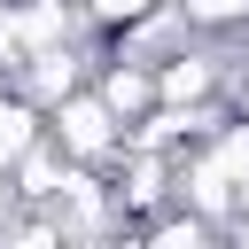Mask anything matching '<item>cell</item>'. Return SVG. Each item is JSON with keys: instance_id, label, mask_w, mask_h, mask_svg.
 <instances>
[{"instance_id": "obj_1", "label": "cell", "mask_w": 249, "mask_h": 249, "mask_svg": "<svg viewBox=\"0 0 249 249\" xmlns=\"http://www.w3.org/2000/svg\"><path fill=\"white\" fill-rule=\"evenodd\" d=\"M47 140H54L70 163L101 171V163H117V156H124V117L109 109V93H101V86H70L62 101H47Z\"/></svg>"}, {"instance_id": "obj_2", "label": "cell", "mask_w": 249, "mask_h": 249, "mask_svg": "<svg viewBox=\"0 0 249 249\" xmlns=\"http://www.w3.org/2000/svg\"><path fill=\"white\" fill-rule=\"evenodd\" d=\"M93 86L109 93V109H117L124 124H140V117H148V109L163 101V86H156V62H140V54H117V62H109V70H101Z\"/></svg>"}, {"instance_id": "obj_3", "label": "cell", "mask_w": 249, "mask_h": 249, "mask_svg": "<svg viewBox=\"0 0 249 249\" xmlns=\"http://www.w3.org/2000/svg\"><path fill=\"white\" fill-rule=\"evenodd\" d=\"M39 117H47V109H39V101H31L23 86H16V93H0V171H16V163L31 156V140L47 132Z\"/></svg>"}, {"instance_id": "obj_4", "label": "cell", "mask_w": 249, "mask_h": 249, "mask_svg": "<svg viewBox=\"0 0 249 249\" xmlns=\"http://www.w3.org/2000/svg\"><path fill=\"white\" fill-rule=\"evenodd\" d=\"M179 16L202 31V39H226V31H249V0H179Z\"/></svg>"}, {"instance_id": "obj_5", "label": "cell", "mask_w": 249, "mask_h": 249, "mask_svg": "<svg viewBox=\"0 0 249 249\" xmlns=\"http://www.w3.org/2000/svg\"><path fill=\"white\" fill-rule=\"evenodd\" d=\"M163 0H86V23L93 31H124V23H140V16H156Z\"/></svg>"}, {"instance_id": "obj_6", "label": "cell", "mask_w": 249, "mask_h": 249, "mask_svg": "<svg viewBox=\"0 0 249 249\" xmlns=\"http://www.w3.org/2000/svg\"><path fill=\"white\" fill-rule=\"evenodd\" d=\"M226 101H233V109L249 117V70H233V93H226Z\"/></svg>"}, {"instance_id": "obj_7", "label": "cell", "mask_w": 249, "mask_h": 249, "mask_svg": "<svg viewBox=\"0 0 249 249\" xmlns=\"http://www.w3.org/2000/svg\"><path fill=\"white\" fill-rule=\"evenodd\" d=\"M226 233H241V241H249V202H241V210L226 218Z\"/></svg>"}]
</instances>
